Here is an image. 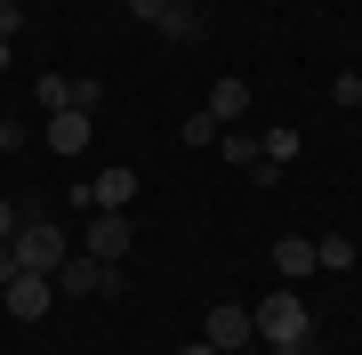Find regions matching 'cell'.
I'll return each instance as SVG.
<instances>
[{"mask_svg":"<svg viewBox=\"0 0 362 355\" xmlns=\"http://www.w3.org/2000/svg\"><path fill=\"white\" fill-rule=\"evenodd\" d=\"M129 202H137V178H129V170L89 178V210H129Z\"/></svg>","mask_w":362,"mask_h":355,"instance_id":"cell-11","label":"cell"},{"mask_svg":"<svg viewBox=\"0 0 362 355\" xmlns=\"http://www.w3.org/2000/svg\"><path fill=\"white\" fill-rule=\"evenodd\" d=\"M250 323H258V347H274V339H314V315H306V299L282 283V291H266L258 307H250Z\"/></svg>","mask_w":362,"mask_h":355,"instance_id":"cell-2","label":"cell"},{"mask_svg":"<svg viewBox=\"0 0 362 355\" xmlns=\"http://www.w3.org/2000/svg\"><path fill=\"white\" fill-rule=\"evenodd\" d=\"M8 57H16V49H8V40H0V73H8Z\"/></svg>","mask_w":362,"mask_h":355,"instance_id":"cell-22","label":"cell"},{"mask_svg":"<svg viewBox=\"0 0 362 355\" xmlns=\"http://www.w3.org/2000/svg\"><path fill=\"white\" fill-rule=\"evenodd\" d=\"M233 355H258V347H233Z\"/></svg>","mask_w":362,"mask_h":355,"instance_id":"cell-23","label":"cell"},{"mask_svg":"<svg viewBox=\"0 0 362 355\" xmlns=\"http://www.w3.org/2000/svg\"><path fill=\"white\" fill-rule=\"evenodd\" d=\"M298 145H306V137H298L290 121H274V130H258V162H266V170H290V162H298Z\"/></svg>","mask_w":362,"mask_h":355,"instance_id":"cell-13","label":"cell"},{"mask_svg":"<svg viewBox=\"0 0 362 355\" xmlns=\"http://www.w3.org/2000/svg\"><path fill=\"white\" fill-rule=\"evenodd\" d=\"M8 250H16V266H25V275H57V266H65V250H73V235H65L57 218L33 210V218L8 235Z\"/></svg>","mask_w":362,"mask_h":355,"instance_id":"cell-1","label":"cell"},{"mask_svg":"<svg viewBox=\"0 0 362 355\" xmlns=\"http://www.w3.org/2000/svg\"><path fill=\"white\" fill-rule=\"evenodd\" d=\"M129 210H89V226H81V250L89 259H105V266H129Z\"/></svg>","mask_w":362,"mask_h":355,"instance_id":"cell-6","label":"cell"},{"mask_svg":"<svg viewBox=\"0 0 362 355\" xmlns=\"http://www.w3.org/2000/svg\"><path fill=\"white\" fill-rule=\"evenodd\" d=\"M274 275H282V283H306L314 275V242L306 235H282V242H274Z\"/></svg>","mask_w":362,"mask_h":355,"instance_id":"cell-12","label":"cell"},{"mask_svg":"<svg viewBox=\"0 0 362 355\" xmlns=\"http://www.w3.org/2000/svg\"><path fill=\"white\" fill-rule=\"evenodd\" d=\"M33 97H40V113H97L105 106V81L97 73H40Z\"/></svg>","mask_w":362,"mask_h":355,"instance_id":"cell-3","label":"cell"},{"mask_svg":"<svg viewBox=\"0 0 362 355\" xmlns=\"http://www.w3.org/2000/svg\"><path fill=\"white\" fill-rule=\"evenodd\" d=\"M16 226H25V210H16V202H8V194H0V242H8V235H16Z\"/></svg>","mask_w":362,"mask_h":355,"instance_id":"cell-19","label":"cell"},{"mask_svg":"<svg viewBox=\"0 0 362 355\" xmlns=\"http://www.w3.org/2000/svg\"><path fill=\"white\" fill-rule=\"evenodd\" d=\"M202 106L218 113V130H233V121H242L250 106H258V89H250L242 73H218V81H209V97H202Z\"/></svg>","mask_w":362,"mask_h":355,"instance_id":"cell-9","label":"cell"},{"mask_svg":"<svg viewBox=\"0 0 362 355\" xmlns=\"http://www.w3.org/2000/svg\"><path fill=\"white\" fill-rule=\"evenodd\" d=\"M314 266H322V275H346V266H354V242L346 235H322V242H314Z\"/></svg>","mask_w":362,"mask_h":355,"instance_id":"cell-15","label":"cell"},{"mask_svg":"<svg viewBox=\"0 0 362 355\" xmlns=\"http://www.w3.org/2000/svg\"><path fill=\"white\" fill-rule=\"evenodd\" d=\"M121 9H129V0H121Z\"/></svg>","mask_w":362,"mask_h":355,"instance_id":"cell-25","label":"cell"},{"mask_svg":"<svg viewBox=\"0 0 362 355\" xmlns=\"http://www.w3.org/2000/svg\"><path fill=\"white\" fill-rule=\"evenodd\" d=\"M202 339L218 347V355H233V347H258V323H250V307H233V299H218L202 315Z\"/></svg>","mask_w":362,"mask_h":355,"instance_id":"cell-7","label":"cell"},{"mask_svg":"<svg viewBox=\"0 0 362 355\" xmlns=\"http://www.w3.org/2000/svg\"><path fill=\"white\" fill-rule=\"evenodd\" d=\"M0 307H8L16 323H40V315L57 307V283H49V275H16L8 291H0Z\"/></svg>","mask_w":362,"mask_h":355,"instance_id":"cell-8","label":"cell"},{"mask_svg":"<svg viewBox=\"0 0 362 355\" xmlns=\"http://www.w3.org/2000/svg\"><path fill=\"white\" fill-rule=\"evenodd\" d=\"M89 130H97L89 113H49V121H40V137H49V154H89Z\"/></svg>","mask_w":362,"mask_h":355,"instance_id":"cell-10","label":"cell"},{"mask_svg":"<svg viewBox=\"0 0 362 355\" xmlns=\"http://www.w3.org/2000/svg\"><path fill=\"white\" fill-rule=\"evenodd\" d=\"M177 355H218V347H209V339H185V347H177Z\"/></svg>","mask_w":362,"mask_h":355,"instance_id":"cell-21","label":"cell"},{"mask_svg":"<svg viewBox=\"0 0 362 355\" xmlns=\"http://www.w3.org/2000/svg\"><path fill=\"white\" fill-rule=\"evenodd\" d=\"M218 154L233 162V170H258V137H250L242 121H233V130H218Z\"/></svg>","mask_w":362,"mask_h":355,"instance_id":"cell-14","label":"cell"},{"mask_svg":"<svg viewBox=\"0 0 362 355\" xmlns=\"http://www.w3.org/2000/svg\"><path fill=\"white\" fill-rule=\"evenodd\" d=\"M65 299H113L121 291V266H105V259H89V250H65V266L49 275Z\"/></svg>","mask_w":362,"mask_h":355,"instance_id":"cell-4","label":"cell"},{"mask_svg":"<svg viewBox=\"0 0 362 355\" xmlns=\"http://www.w3.org/2000/svg\"><path fill=\"white\" fill-rule=\"evenodd\" d=\"M129 16L153 25L169 49H194V40H202V9H185V0H129Z\"/></svg>","mask_w":362,"mask_h":355,"instance_id":"cell-5","label":"cell"},{"mask_svg":"<svg viewBox=\"0 0 362 355\" xmlns=\"http://www.w3.org/2000/svg\"><path fill=\"white\" fill-rule=\"evenodd\" d=\"M177 137H185V145H218V113H209V106H202V113H185V121H177Z\"/></svg>","mask_w":362,"mask_h":355,"instance_id":"cell-16","label":"cell"},{"mask_svg":"<svg viewBox=\"0 0 362 355\" xmlns=\"http://www.w3.org/2000/svg\"><path fill=\"white\" fill-rule=\"evenodd\" d=\"M266 355H322V339H274Z\"/></svg>","mask_w":362,"mask_h":355,"instance_id":"cell-18","label":"cell"},{"mask_svg":"<svg viewBox=\"0 0 362 355\" xmlns=\"http://www.w3.org/2000/svg\"><path fill=\"white\" fill-rule=\"evenodd\" d=\"M25 145H33V130H25L16 113H0V154H25Z\"/></svg>","mask_w":362,"mask_h":355,"instance_id":"cell-17","label":"cell"},{"mask_svg":"<svg viewBox=\"0 0 362 355\" xmlns=\"http://www.w3.org/2000/svg\"><path fill=\"white\" fill-rule=\"evenodd\" d=\"M16 275H25V266H16V250H8V242H0V291H8Z\"/></svg>","mask_w":362,"mask_h":355,"instance_id":"cell-20","label":"cell"},{"mask_svg":"<svg viewBox=\"0 0 362 355\" xmlns=\"http://www.w3.org/2000/svg\"><path fill=\"white\" fill-rule=\"evenodd\" d=\"M185 9H202V0H185Z\"/></svg>","mask_w":362,"mask_h":355,"instance_id":"cell-24","label":"cell"}]
</instances>
